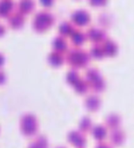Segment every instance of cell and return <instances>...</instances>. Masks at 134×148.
Segmentation results:
<instances>
[{"instance_id": "cell-1", "label": "cell", "mask_w": 134, "mask_h": 148, "mask_svg": "<svg viewBox=\"0 0 134 148\" xmlns=\"http://www.w3.org/2000/svg\"><path fill=\"white\" fill-rule=\"evenodd\" d=\"M65 52V61H66L72 69H78L79 68H84L90 62L91 56L89 51L81 47L73 46L70 49L68 48Z\"/></svg>"}, {"instance_id": "cell-2", "label": "cell", "mask_w": 134, "mask_h": 148, "mask_svg": "<svg viewBox=\"0 0 134 148\" xmlns=\"http://www.w3.org/2000/svg\"><path fill=\"white\" fill-rule=\"evenodd\" d=\"M55 22V15L46 10L42 9L35 13L32 17L31 25L34 30L37 32H42L49 29Z\"/></svg>"}, {"instance_id": "cell-3", "label": "cell", "mask_w": 134, "mask_h": 148, "mask_svg": "<svg viewBox=\"0 0 134 148\" xmlns=\"http://www.w3.org/2000/svg\"><path fill=\"white\" fill-rule=\"evenodd\" d=\"M85 79L88 82L89 88L94 92H101L106 88V81L99 69L92 67L85 72Z\"/></svg>"}, {"instance_id": "cell-4", "label": "cell", "mask_w": 134, "mask_h": 148, "mask_svg": "<svg viewBox=\"0 0 134 148\" xmlns=\"http://www.w3.org/2000/svg\"><path fill=\"white\" fill-rule=\"evenodd\" d=\"M19 127L24 135L25 136L35 135L38 128L37 117L31 113H24L20 117Z\"/></svg>"}, {"instance_id": "cell-5", "label": "cell", "mask_w": 134, "mask_h": 148, "mask_svg": "<svg viewBox=\"0 0 134 148\" xmlns=\"http://www.w3.org/2000/svg\"><path fill=\"white\" fill-rule=\"evenodd\" d=\"M85 36L86 39L92 41L93 43H102L106 38H108L106 29L96 25L90 26L85 31Z\"/></svg>"}, {"instance_id": "cell-6", "label": "cell", "mask_w": 134, "mask_h": 148, "mask_svg": "<svg viewBox=\"0 0 134 148\" xmlns=\"http://www.w3.org/2000/svg\"><path fill=\"white\" fill-rule=\"evenodd\" d=\"M91 19V15L86 9L78 8L71 13V22L78 26L86 25Z\"/></svg>"}, {"instance_id": "cell-7", "label": "cell", "mask_w": 134, "mask_h": 148, "mask_svg": "<svg viewBox=\"0 0 134 148\" xmlns=\"http://www.w3.org/2000/svg\"><path fill=\"white\" fill-rule=\"evenodd\" d=\"M67 140L75 147L83 148L86 143V137L78 129H72L67 134Z\"/></svg>"}, {"instance_id": "cell-8", "label": "cell", "mask_w": 134, "mask_h": 148, "mask_svg": "<svg viewBox=\"0 0 134 148\" xmlns=\"http://www.w3.org/2000/svg\"><path fill=\"white\" fill-rule=\"evenodd\" d=\"M6 21L8 25L12 29H19L24 23V16L17 10H13L7 17Z\"/></svg>"}, {"instance_id": "cell-9", "label": "cell", "mask_w": 134, "mask_h": 148, "mask_svg": "<svg viewBox=\"0 0 134 148\" xmlns=\"http://www.w3.org/2000/svg\"><path fill=\"white\" fill-rule=\"evenodd\" d=\"M51 46L52 49L58 51V52H65L68 49V42L65 36L61 35H56L51 41Z\"/></svg>"}, {"instance_id": "cell-10", "label": "cell", "mask_w": 134, "mask_h": 148, "mask_svg": "<svg viewBox=\"0 0 134 148\" xmlns=\"http://www.w3.org/2000/svg\"><path fill=\"white\" fill-rule=\"evenodd\" d=\"M109 139L112 145L119 146L126 140V133L124 132L123 129H121L119 127L112 129L109 134Z\"/></svg>"}, {"instance_id": "cell-11", "label": "cell", "mask_w": 134, "mask_h": 148, "mask_svg": "<svg viewBox=\"0 0 134 148\" xmlns=\"http://www.w3.org/2000/svg\"><path fill=\"white\" fill-rule=\"evenodd\" d=\"M84 104L88 110L95 112L99 108L101 101L97 95H89L84 99Z\"/></svg>"}, {"instance_id": "cell-12", "label": "cell", "mask_w": 134, "mask_h": 148, "mask_svg": "<svg viewBox=\"0 0 134 148\" xmlns=\"http://www.w3.org/2000/svg\"><path fill=\"white\" fill-rule=\"evenodd\" d=\"M103 51H104V56H114L117 51H118V44L117 42L111 38H106L102 43H101Z\"/></svg>"}, {"instance_id": "cell-13", "label": "cell", "mask_w": 134, "mask_h": 148, "mask_svg": "<svg viewBox=\"0 0 134 148\" xmlns=\"http://www.w3.org/2000/svg\"><path fill=\"white\" fill-rule=\"evenodd\" d=\"M47 61L51 65L58 67L65 62V55L61 52L52 49L47 55Z\"/></svg>"}, {"instance_id": "cell-14", "label": "cell", "mask_w": 134, "mask_h": 148, "mask_svg": "<svg viewBox=\"0 0 134 148\" xmlns=\"http://www.w3.org/2000/svg\"><path fill=\"white\" fill-rule=\"evenodd\" d=\"M70 37L72 44L77 47H80V45H82L84 42L86 40L85 32L79 28H75L72 34L70 35Z\"/></svg>"}, {"instance_id": "cell-15", "label": "cell", "mask_w": 134, "mask_h": 148, "mask_svg": "<svg viewBox=\"0 0 134 148\" xmlns=\"http://www.w3.org/2000/svg\"><path fill=\"white\" fill-rule=\"evenodd\" d=\"M91 133L97 140L102 141L107 135V127L104 124H95L92 126Z\"/></svg>"}, {"instance_id": "cell-16", "label": "cell", "mask_w": 134, "mask_h": 148, "mask_svg": "<svg viewBox=\"0 0 134 148\" xmlns=\"http://www.w3.org/2000/svg\"><path fill=\"white\" fill-rule=\"evenodd\" d=\"M121 123V117L117 113H110L106 116L105 119V126L111 129L119 127Z\"/></svg>"}, {"instance_id": "cell-17", "label": "cell", "mask_w": 134, "mask_h": 148, "mask_svg": "<svg viewBox=\"0 0 134 148\" xmlns=\"http://www.w3.org/2000/svg\"><path fill=\"white\" fill-rule=\"evenodd\" d=\"M17 10L24 16L31 12L35 7V2L31 0H20L16 4Z\"/></svg>"}, {"instance_id": "cell-18", "label": "cell", "mask_w": 134, "mask_h": 148, "mask_svg": "<svg viewBox=\"0 0 134 148\" xmlns=\"http://www.w3.org/2000/svg\"><path fill=\"white\" fill-rule=\"evenodd\" d=\"M27 148H49L48 140L44 134H38L29 142Z\"/></svg>"}, {"instance_id": "cell-19", "label": "cell", "mask_w": 134, "mask_h": 148, "mask_svg": "<svg viewBox=\"0 0 134 148\" xmlns=\"http://www.w3.org/2000/svg\"><path fill=\"white\" fill-rule=\"evenodd\" d=\"M75 25L70 21V20H62L59 23L58 25V32L59 35L63 36H68L72 34V32L73 31V29H75Z\"/></svg>"}, {"instance_id": "cell-20", "label": "cell", "mask_w": 134, "mask_h": 148, "mask_svg": "<svg viewBox=\"0 0 134 148\" xmlns=\"http://www.w3.org/2000/svg\"><path fill=\"white\" fill-rule=\"evenodd\" d=\"M15 3L10 0H0V16L7 17L14 10Z\"/></svg>"}, {"instance_id": "cell-21", "label": "cell", "mask_w": 134, "mask_h": 148, "mask_svg": "<svg viewBox=\"0 0 134 148\" xmlns=\"http://www.w3.org/2000/svg\"><path fill=\"white\" fill-rule=\"evenodd\" d=\"M98 21H99V23L101 25L100 27L105 29L112 25L113 19H112V16L111 15V13L104 11V12H101L98 16Z\"/></svg>"}, {"instance_id": "cell-22", "label": "cell", "mask_w": 134, "mask_h": 148, "mask_svg": "<svg viewBox=\"0 0 134 148\" xmlns=\"http://www.w3.org/2000/svg\"><path fill=\"white\" fill-rule=\"evenodd\" d=\"M92 126L93 124H92V121L91 120V118L87 115H85L80 119L78 122V130L82 132L83 134H85L91 131Z\"/></svg>"}, {"instance_id": "cell-23", "label": "cell", "mask_w": 134, "mask_h": 148, "mask_svg": "<svg viewBox=\"0 0 134 148\" xmlns=\"http://www.w3.org/2000/svg\"><path fill=\"white\" fill-rule=\"evenodd\" d=\"M73 88L76 90V92L83 95V94H85L88 91L89 85H88V82H86V80L85 79V77H80L76 82V83L73 85Z\"/></svg>"}, {"instance_id": "cell-24", "label": "cell", "mask_w": 134, "mask_h": 148, "mask_svg": "<svg viewBox=\"0 0 134 148\" xmlns=\"http://www.w3.org/2000/svg\"><path fill=\"white\" fill-rule=\"evenodd\" d=\"M80 74L79 72L78 71V69H70L67 73H66V75H65V79H66V82L71 84V85H74L76 83V82L80 78Z\"/></svg>"}, {"instance_id": "cell-25", "label": "cell", "mask_w": 134, "mask_h": 148, "mask_svg": "<svg viewBox=\"0 0 134 148\" xmlns=\"http://www.w3.org/2000/svg\"><path fill=\"white\" fill-rule=\"evenodd\" d=\"M89 54L92 56L95 57V58H101L104 56V51L101 46V43H93V45H92Z\"/></svg>"}, {"instance_id": "cell-26", "label": "cell", "mask_w": 134, "mask_h": 148, "mask_svg": "<svg viewBox=\"0 0 134 148\" xmlns=\"http://www.w3.org/2000/svg\"><path fill=\"white\" fill-rule=\"evenodd\" d=\"M95 148H113L112 145H110L109 143L102 140V141H99L96 146H95Z\"/></svg>"}, {"instance_id": "cell-27", "label": "cell", "mask_w": 134, "mask_h": 148, "mask_svg": "<svg viewBox=\"0 0 134 148\" xmlns=\"http://www.w3.org/2000/svg\"><path fill=\"white\" fill-rule=\"evenodd\" d=\"M90 3L94 6H99V5H104L106 3V1L105 0H91Z\"/></svg>"}, {"instance_id": "cell-28", "label": "cell", "mask_w": 134, "mask_h": 148, "mask_svg": "<svg viewBox=\"0 0 134 148\" xmlns=\"http://www.w3.org/2000/svg\"><path fill=\"white\" fill-rule=\"evenodd\" d=\"M6 80V75L5 73L3 72V70H2L0 69V84H3Z\"/></svg>"}, {"instance_id": "cell-29", "label": "cell", "mask_w": 134, "mask_h": 148, "mask_svg": "<svg viewBox=\"0 0 134 148\" xmlns=\"http://www.w3.org/2000/svg\"><path fill=\"white\" fill-rule=\"evenodd\" d=\"M40 3L44 7H49V6H51L53 3V1L52 0H42V1H40Z\"/></svg>"}, {"instance_id": "cell-30", "label": "cell", "mask_w": 134, "mask_h": 148, "mask_svg": "<svg viewBox=\"0 0 134 148\" xmlns=\"http://www.w3.org/2000/svg\"><path fill=\"white\" fill-rule=\"evenodd\" d=\"M5 32V26L0 23V36L3 35V33Z\"/></svg>"}, {"instance_id": "cell-31", "label": "cell", "mask_w": 134, "mask_h": 148, "mask_svg": "<svg viewBox=\"0 0 134 148\" xmlns=\"http://www.w3.org/2000/svg\"><path fill=\"white\" fill-rule=\"evenodd\" d=\"M3 62H4V56L3 53L0 52V67L3 64Z\"/></svg>"}, {"instance_id": "cell-32", "label": "cell", "mask_w": 134, "mask_h": 148, "mask_svg": "<svg viewBox=\"0 0 134 148\" xmlns=\"http://www.w3.org/2000/svg\"><path fill=\"white\" fill-rule=\"evenodd\" d=\"M54 148H67V147H65V146H63V145H59V146L55 147Z\"/></svg>"}]
</instances>
